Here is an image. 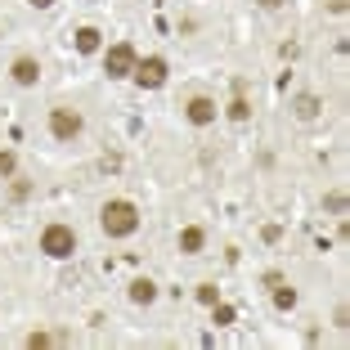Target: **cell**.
Segmentation results:
<instances>
[{"mask_svg": "<svg viewBox=\"0 0 350 350\" xmlns=\"http://www.w3.org/2000/svg\"><path fill=\"white\" fill-rule=\"evenodd\" d=\"M198 301H202V306H216L220 288H216V283H198Z\"/></svg>", "mask_w": 350, "mask_h": 350, "instance_id": "5bb4252c", "label": "cell"}, {"mask_svg": "<svg viewBox=\"0 0 350 350\" xmlns=\"http://www.w3.org/2000/svg\"><path fill=\"white\" fill-rule=\"evenodd\" d=\"M323 206H328V211H337V216H341V211H346V198H341V193H328V202H323Z\"/></svg>", "mask_w": 350, "mask_h": 350, "instance_id": "ac0fdd59", "label": "cell"}, {"mask_svg": "<svg viewBox=\"0 0 350 350\" xmlns=\"http://www.w3.org/2000/svg\"><path fill=\"white\" fill-rule=\"evenodd\" d=\"M185 117L193 126H211L216 122V99H206V94H193V99L185 103Z\"/></svg>", "mask_w": 350, "mask_h": 350, "instance_id": "52a82bcc", "label": "cell"}, {"mask_svg": "<svg viewBox=\"0 0 350 350\" xmlns=\"http://www.w3.org/2000/svg\"><path fill=\"white\" fill-rule=\"evenodd\" d=\"M14 175H18V157L10 148H0V180H14Z\"/></svg>", "mask_w": 350, "mask_h": 350, "instance_id": "4fadbf2b", "label": "cell"}, {"mask_svg": "<svg viewBox=\"0 0 350 350\" xmlns=\"http://www.w3.org/2000/svg\"><path fill=\"white\" fill-rule=\"evenodd\" d=\"M131 301H135V306H153V301H157V283H153V278H135V283H131Z\"/></svg>", "mask_w": 350, "mask_h": 350, "instance_id": "9c48e42d", "label": "cell"}, {"mask_svg": "<svg viewBox=\"0 0 350 350\" xmlns=\"http://www.w3.org/2000/svg\"><path fill=\"white\" fill-rule=\"evenodd\" d=\"M297 117L301 122H314V117H319V99H314V94H301L297 99Z\"/></svg>", "mask_w": 350, "mask_h": 350, "instance_id": "7c38bea8", "label": "cell"}, {"mask_svg": "<svg viewBox=\"0 0 350 350\" xmlns=\"http://www.w3.org/2000/svg\"><path fill=\"white\" fill-rule=\"evenodd\" d=\"M27 346L31 350H45V346H54V337H50V332H27Z\"/></svg>", "mask_w": 350, "mask_h": 350, "instance_id": "2e32d148", "label": "cell"}, {"mask_svg": "<svg viewBox=\"0 0 350 350\" xmlns=\"http://www.w3.org/2000/svg\"><path fill=\"white\" fill-rule=\"evenodd\" d=\"M77 50H81V54L99 50V27H81V31H77Z\"/></svg>", "mask_w": 350, "mask_h": 350, "instance_id": "8fae6325", "label": "cell"}, {"mask_svg": "<svg viewBox=\"0 0 350 350\" xmlns=\"http://www.w3.org/2000/svg\"><path fill=\"white\" fill-rule=\"evenodd\" d=\"M81 131H85V122H81L77 108H50V135L59 139V144H72Z\"/></svg>", "mask_w": 350, "mask_h": 350, "instance_id": "3957f363", "label": "cell"}, {"mask_svg": "<svg viewBox=\"0 0 350 350\" xmlns=\"http://www.w3.org/2000/svg\"><path fill=\"white\" fill-rule=\"evenodd\" d=\"M135 63H139V59H135V45L131 41H117L113 50L103 54V72L113 77V81H122V77L135 72Z\"/></svg>", "mask_w": 350, "mask_h": 350, "instance_id": "277c9868", "label": "cell"}, {"mask_svg": "<svg viewBox=\"0 0 350 350\" xmlns=\"http://www.w3.org/2000/svg\"><path fill=\"white\" fill-rule=\"evenodd\" d=\"M27 5H31V10H50L54 0H27Z\"/></svg>", "mask_w": 350, "mask_h": 350, "instance_id": "d6986e66", "label": "cell"}, {"mask_svg": "<svg viewBox=\"0 0 350 350\" xmlns=\"http://www.w3.org/2000/svg\"><path fill=\"white\" fill-rule=\"evenodd\" d=\"M10 77H14V85H36L41 81V63L31 59V54H18V59L10 63Z\"/></svg>", "mask_w": 350, "mask_h": 350, "instance_id": "8992f818", "label": "cell"}, {"mask_svg": "<svg viewBox=\"0 0 350 350\" xmlns=\"http://www.w3.org/2000/svg\"><path fill=\"white\" fill-rule=\"evenodd\" d=\"M260 10H278V5H283V0H256Z\"/></svg>", "mask_w": 350, "mask_h": 350, "instance_id": "ffe728a7", "label": "cell"}, {"mask_svg": "<svg viewBox=\"0 0 350 350\" xmlns=\"http://www.w3.org/2000/svg\"><path fill=\"white\" fill-rule=\"evenodd\" d=\"M99 229L108 238H131L135 229H139V206H135L131 198H108V202L99 206Z\"/></svg>", "mask_w": 350, "mask_h": 350, "instance_id": "6da1fadb", "label": "cell"}, {"mask_svg": "<svg viewBox=\"0 0 350 350\" xmlns=\"http://www.w3.org/2000/svg\"><path fill=\"white\" fill-rule=\"evenodd\" d=\"M41 252L50 260H68L77 252V234H72V225H45L41 229Z\"/></svg>", "mask_w": 350, "mask_h": 350, "instance_id": "7a4b0ae2", "label": "cell"}, {"mask_svg": "<svg viewBox=\"0 0 350 350\" xmlns=\"http://www.w3.org/2000/svg\"><path fill=\"white\" fill-rule=\"evenodd\" d=\"M135 85L139 90H157V85H166V59L162 54H148L144 63H135Z\"/></svg>", "mask_w": 350, "mask_h": 350, "instance_id": "5b68a950", "label": "cell"}, {"mask_svg": "<svg viewBox=\"0 0 350 350\" xmlns=\"http://www.w3.org/2000/svg\"><path fill=\"white\" fill-rule=\"evenodd\" d=\"M234 323V306H220L216 301V328H229Z\"/></svg>", "mask_w": 350, "mask_h": 350, "instance_id": "e0dca14e", "label": "cell"}, {"mask_svg": "<svg viewBox=\"0 0 350 350\" xmlns=\"http://www.w3.org/2000/svg\"><path fill=\"white\" fill-rule=\"evenodd\" d=\"M274 306L278 310H292V306H297V292H292V288H274Z\"/></svg>", "mask_w": 350, "mask_h": 350, "instance_id": "9a60e30c", "label": "cell"}, {"mask_svg": "<svg viewBox=\"0 0 350 350\" xmlns=\"http://www.w3.org/2000/svg\"><path fill=\"white\" fill-rule=\"evenodd\" d=\"M229 122H238V126L252 122V103L243 99V90H238V94H234V103H229Z\"/></svg>", "mask_w": 350, "mask_h": 350, "instance_id": "30bf717a", "label": "cell"}, {"mask_svg": "<svg viewBox=\"0 0 350 350\" xmlns=\"http://www.w3.org/2000/svg\"><path fill=\"white\" fill-rule=\"evenodd\" d=\"M206 247V234L198 225H189V229H180V252H185V256H198V252Z\"/></svg>", "mask_w": 350, "mask_h": 350, "instance_id": "ba28073f", "label": "cell"}]
</instances>
